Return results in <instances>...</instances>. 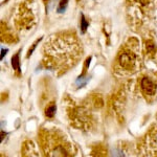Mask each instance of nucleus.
I'll list each match as a JSON object with an SVG mask.
<instances>
[{"mask_svg": "<svg viewBox=\"0 0 157 157\" xmlns=\"http://www.w3.org/2000/svg\"><path fill=\"white\" fill-rule=\"evenodd\" d=\"M140 85H141V89H143V91L146 93V94H148V95L155 94L156 87H155V85H154V83L152 82L149 78H147V77L143 78Z\"/></svg>", "mask_w": 157, "mask_h": 157, "instance_id": "f257e3e1", "label": "nucleus"}, {"mask_svg": "<svg viewBox=\"0 0 157 157\" xmlns=\"http://www.w3.org/2000/svg\"><path fill=\"white\" fill-rule=\"evenodd\" d=\"M120 63L124 68H130L133 64V57L128 52H125L121 56L120 58Z\"/></svg>", "mask_w": 157, "mask_h": 157, "instance_id": "f03ea898", "label": "nucleus"}, {"mask_svg": "<svg viewBox=\"0 0 157 157\" xmlns=\"http://www.w3.org/2000/svg\"><path fill=\"white\" fill-rule=\"evenodd\" d=\"M55 112H56V105H50L48 108L46 109V111H45V114H46L47 117H52V116L55 115Z\"/></svg>", "mask_w": 157, "mask_h": 157, "instance_id": "7ed1b4c3", "label": "nucleus"}, {"mask_svg": "<svg viewBox=\"0 0 157 157\" xmlns=\"http://www.w3.org/2000/svg\"><path fill=\"white\" fill-rule=\"evenodd\" d=\"M12 65L14 69H19V55H16L12 58Z\"/></svg>", "mask_w": 157, "mask_h": 157, "instance_id": "20e7f679", "label": "nucleus"}, {"mask_svg": "<svg viewBox=\"0 0 157 157\" xmlns=\"http://www.w3.org/2000/svg\"><path fill=\"white\" fill-rule=\"evenodd\" d=\"M66 6H67V0H62L60 3V7L58 9V12H64Z\"/></svg>", "mask_w": 157, "mask_h": 157, "instance_id": "39448f33", "label": "nucleus"}, {"mask_svg": "<svg viewBox=\"0 0 157 157\" xmlns=\"http://www.w3.org/2000/svg\"><path fill=\"white\" fill-rule=\"evenodd\" d=\"M87 23H86V21H85V18L84 17H83L82 18V29H83V32H84V30L86 29V27H87Z\"/></svg>", "mask_w": 157, "mask_h": 157, "instance_id": "423d86ee", "label": "nucleus"}]
</instances>
